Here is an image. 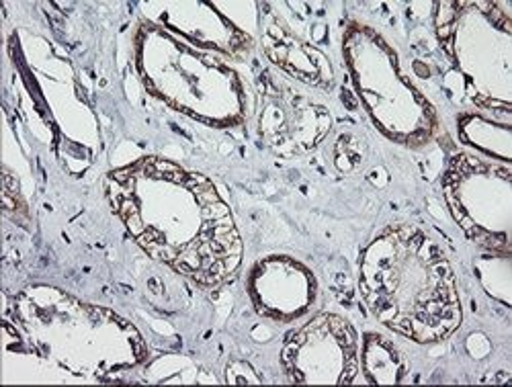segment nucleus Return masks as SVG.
I'll list each match as a JSON object with an SVG mask.
<instances>
[{"label":"nucleus","instance_id":"obj_1","mask_svg":"<svg viewBox=\"0 0 512 387\" xmlns=\"http://www.w3.org/2000/svg\"><path fill=\"white\" fill-rule=\"evenodd\" d=\"M109 201L154 261L201 287H220L242 267V240L230 205L207 177L144 156L111 170Z\"/></svg>","mask_w":512,"mask_h":387},{"label":"nucleus","instance_id":"obj_2","mask_svg":"<svg viewBox=\"0 0 512 387\" xmlns=\"http://www.w3.org/2000/svg\"><path fill=\"white\" fill-rule=\"evenodd\" d=\"M359 289L377 322L418 344L447 340L463 320L449 256L416 226H390L367 244Z\"/></svg>","mask_w":512,"mask_h":387},{"label":"nucleus","instance_id":"obj_3","mask_svg":"<svg viewBox=\"0 0 512 387\" xmlns=\"http://www.w3.org/2000/svg\"><path fill=\"white\" fill-rule=\"evenodd\" d=\"M11 316L35 355L78 377L111 379L146 359L144 338L132 322L50 285L19 291Z\"/></svg>","mask_w":512,"mask_h":387},{"label":"nucleus","instance_id":"obj_4","mask_svg":"<svg viewBox=\"0 0 512 387\" xmlns=\"http://www.w3.org/2000/svg\"><path fill=\"white\" fill-rule=\"evenodd\" d=\"M134 46L144 86L168 107L211 127H234L248 117V84L222 54L195 48L150 21L140 23Z\"/></svg>","mask_w":512,"mask_h":387},{"label":"nucleus","instance_id":"obj_5","mask_svg":"<svg viewBox=\"0 0 512 387\" xmlns=\"http://www.w3.org/2000/svg\"><path fill=\"white\" fill-rule=\"evenodd\" d=\"M343 52L359 99L379 132L406 148L429 144L437 132V113L404 76L390 43L371 27L351 25Z\"/></svg>","mask_w":512,"mask_h":387},{"label":"nucleus","instance_id":"obj_6","mask_svg":"<svg viewBox=\"0 0 512 387\" xmlns=\"http://www.w3.org/2000/svg\"><path fill=\"white\" fill-rule=\"evenodd\" d=\"M445 201L463 234L508 256L512 242V168L474 154H455L443 177Z\"/></svg>","mask_w":512,"mask_h":387},{"label":"nucleus","instance_id":"obj_7","mask_svg":"<svg viewBox=\"0 0 512 387\" xmlns=\"http://www.w3.org/2000/svg\"><path fill=\"white\" fill-rule=\"evenodd\" d=\"M447 21H439V35L445 50L463 70L469 86H476V103L482 107H502L498 84L508 95L510 72V25L508 17L490 3L449 5ZM502 113L508 111L502 107Z\"/></svg>","mask_w":512,"mask_h":387},{"label":"nucleus","instance_id":"obj_8","mask_svg":"<svg viewBox=\"0 0 512 387\" xmlns=\"http://www.w3.org/2000/svg\"><path fill=\"white\" fill-rule=\"evenodd\" d=\"M281 365L289 383H355L359 373L357 332L343 316L320 314L287 338Z\"/></svg>","mask_w":512,"mask_h":387},{"label":"nucleus","instance_id":"obj_9","mask_svg":"<svg viewBox=\"0 0 512 387\" xmlns=\"http://www.w3.org/2000/svg\"><path fill=\"white\" fill-rule=\"evenodd\" d=\"M259 129L269 148L283 156L316 148L330 129V113L289 82L265 74L261 91Z\"/></svg>","mask_w":512,"mask_h":387},{"label":"nucleus","instance_id":"obj_10","mask_svg":"<svg viewBox=\"0 0 512 387\" xmlns=\"http://www.w3.org/2000/svg\"><path fill=\"white\" fill-rule=\"evenodd\" d=\"M246 291L254 310L275 322L308 316L318 299L314 273L293 256L271 254L248 271Z\"/></svg>","mask_w":512,"mask_h":387},{"label":"nucleus","instance_id":"obj_11","mask_svg":"<svg viewBox=\"0 0 512 387\" xmlns=\"http://www.w3.org/2000/svg\"><path fill=\"white\" fill-rule=\"evenodd\" d=\"M162 13L148 21L173 35H183L187 43L218 54H242L250 50V39L213 5L203 3H164L154 5Z\"/></svg>","mask_w":512,"mask_h":387},{"label":"nucleus","instance_id":"obj_12","mask_svg":"<svg viewBox=\"0 0 512 387\" xmlns=\"http://www.w3.org/2000/svg\"><path fill=\"white\" fill-rule=\"evenodd\" d=\"M263 48L269 60L279 66L287 76L318 89H330L334 70L328 56L302 41L281 23H271L263 33Z\"/></svg>","mask_w":512,"mask_h":387},{"label":"nucleus","instance_id":"obj_13","mask_svg":"<svg viewBox=\"0 0 512 387\" xmlns=\"http://www.w3.org/2000/svg\"><path fill=\"white\" fill-rule=\"evenodd\" d=\"M361 365L367 383L390 385L404 381L408 373V363L396 344L375 332L365 334L361 349Z\"/></svg>","mask_w":512,"mask_h":387},{"label":"nucleus","instance_id":"obj_14","mask_svg":"<svg viewBox=\"0 0 512 387\" xmlns=\"http://www.w3.org/2000/svg\"><path fill=\"white\" fill-rule=\"evenodd\" d=\"M459 136L469 146L502 160L504 164L510 162L508 123L500 125L498 121H492L482 113H467L459 119Z\"/></svg>","mask_w":512,"mask_h":387},{"label":"nucleus","instance_id":"obj_15","mask_svg":"<svg viewBox=\"0 0 512 387\" xmlns=\"http://www.w3.org/2000/svg\"><path fill=\"white\" fill-rule=\"evenodd\" d=\"M226 381L228 383H236V385H244V383H261V379L256 377L254 369L244 363V361H232L226 369Z\"/></svg>","mask_w":512,"mask_h":387}]
</instances>
